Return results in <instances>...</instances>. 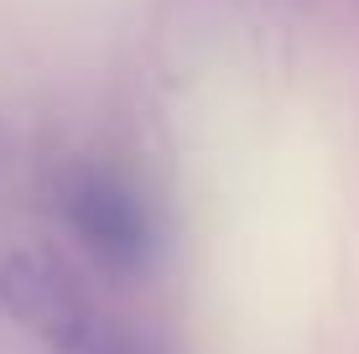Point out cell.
<instances>
[{
	"mask_svg": "<svg viewBox=\"0 0 359 354\" xmlns=\"http://www.w3.org/2000/svg\"><path fill=\"white\" fill-rule=\"evenodd\" d=\"M79 354H156V349H146V344H135V339H104V344H83Z\"/></svg>",
	"mask_w": 359,
	"mask_h": 354,
	"instance_id": "cell-3",
	"label": "cell"
},
{
	"mask_svg": "<svg viewBox=\"0 0 359 354\" xmlns=\"http://www.w3.org/2000/svg\"><path fill=\"white\" fill-rule=\"evenodd\" d=\"M6 297L36 334H47L53 344H63L73 354L94 339L89 334V302H83V292L68 282V271H57V266H42V261L11 266Z\"/></svg>",
	"mask_w": 359,
	"mask_h": 354,
	"instance_id": "cell-2",
	"label": "cell"
},
{
	"mask_svg": "<svg viewBox=\"0 0 359 354\" xmlns=\"http://www.w3.org/2000/svg\"><path fill=\"white\" fill-rule=\"evenodd\" d=\"M63 219L79 235V245L115 276H141L156 261L151 203L104 167H79L63 182Z\"/></svg>",
	"mask_w": 359,
	"mask_h": 354,
	"instance_id": "cell-1",
	"label": "cell"
}]
</instances>
